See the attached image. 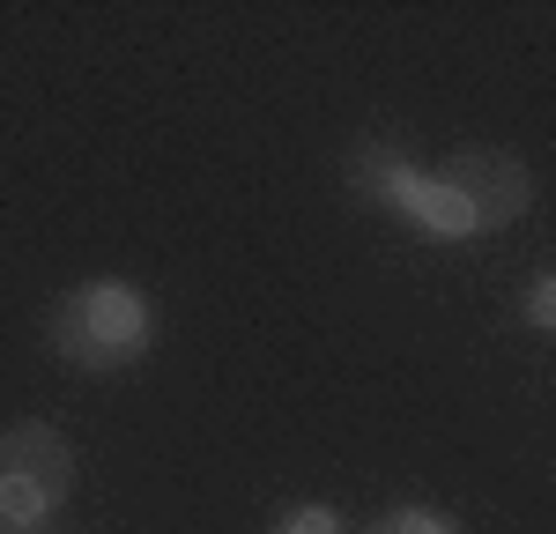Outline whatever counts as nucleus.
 <instances>
[{
	"label": "nucleus",
	"mask_w": 556,
	"mask_h": 534,
	"mask_svg": "<svg viewBox=\"0 0 556 534\" xmlns=\"http://www.w3.org/2000/svg\"><path fill=\"white\" fill-rule=\"evenodd\" d=\"M75 490V445L52 423L0 431V534H45Z\"/></svg>",
	"instance_id": "obj_3"
},
{
	"label": "nucleus",
	"mask_w": 556,
	"mask_h": 534,
	"mask_svg": "<svg viewBox=\"0 0 556 534\" xmlns=\"http://www.w3.org/2000/svg\"><path fill=\"white\" fill-rule=\"evenodd\" d=\"M349 186H356L364 201L393 208V216L408 223L416 238H430V245L482 238V216H475V208L438 171H424L401 141H356V149H349Z\"/></svg>",
	"instance_id": "obj_2"
},
{
	"label": "nucleus",
	"mask_w": 556,
	"mask_h": 534,
	"mask_svg": "<svg viewBox=\"0 0 556 534\" xmlns=\"http://www.w3.org/2000/svg\"><path fill=\"white\" fill-rule=\"evenodd\" d=\"M149 342H156V305L127 275H89L45 312V349L60 364H75V371H97V379L141 364Z\"/></svg>",
	"instance_id": "obj_1"
},
{
	"label": "nucleus",
	"mask_w": 556,
	"mask_h": 534,
	"mask_svg": "<svg viewBox=\"0 0 556 534\" xmlns=\"http://www.w3.org/2000/svg\"><path fill=\"white\" fill-rule=\"evenodd\" d=\"M519 327H534V334L556 342V267H542V275L519 290Z\"/></svg>",
	"instance_id": "obj_7"
},
{
	"label": "nucleus",
	"mask_w": 556,
	"mask_h": 534,
	"mask_svg": "<svg viewBox=\"0 0 556 534\" xmlns=\"http://www.w3.org/2000/svg\"><path fill=\"white\" fill-rule=\"evenodd\" d=\"M371 534H460V520L438 512V505H386L371 520Z\"/></svg>",
	"instance_id": "obj_6"
},
{
	"label": "nucleus",
	"mask_w": 556,
	"mask_h": 534,
	"mask_svg": "<svg viewBox=\"0 0 556 534\" xmlns=\"http://www.w3.org/2000/svg\"><path fill=\"white\" fill-rule=\"evenodd\" d=\"M267 534H349V520H342V505H327V497H298V505L275 512Z\"/></svg>",
	"instance_id": "obj_5"
},
{
	"label": "nucleus",
	"mask_w": 556,
	"mask_h": 534,
	"mask_svg": "<svg viewBox=\"0 0 556 534\" xmlns=\"http://www.w3.org/2000/svg\"><path fill=\"white\" fill-rule=\"evenodd\" d=\"M438 178L468 201L475 216H482V230H505V223L527 216V201H534V178H527V164H519L513 149H453L445 164H438Z\"/></svg>",
	"instance_id": "obj_4"
}]
</instances>
